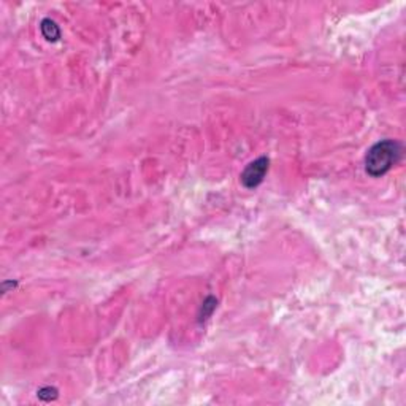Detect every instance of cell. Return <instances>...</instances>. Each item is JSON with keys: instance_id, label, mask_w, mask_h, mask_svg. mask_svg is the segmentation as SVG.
I'll use <instances>...</instances> for the list:
<instances>
[{"instance_id": "obj_3", "label": "cell", "mask_w": 406, "mask_h": 406, "mask_svg": "<svg viewBox=\"0 0 406 406\" xmlns=\"http://www.w3.org/2000/svg\"><path fill=\"white\" fill-rule=\"evenodd\" d=\"M40 27H42L43 37L47 38L48 42H56V40H59L60 29H59V25L53 21V19H48V18L43 19Z\"/></svg>"}, {"instance_id": "obj_1", "label": "cell", "mask_w": 406, "mask_h": 406, "mask_svg": "<svg viewBox=\"0 0 406 406\" xmlns=\"http://www.w3.org/2000/svg\"><path fill=\"white\" fill-rule=\"evenodd\" d=\"M402 157V145L395 140L378 141L368 150L365 157V170L373 178L383 176L392 169Z\"/></svg>"}, {"instance_id": "obj_2", "label": "cell", "mask_w": 406, "mask_h": 406, "mask_svg": "<svg viewBox=\"0 0 406 406\" xmlns=\"http://www.w3.org/2000/svg\"><path fill=\"white\" fill-rule=\"evenodd\" d=\"M268 164H270V160L267 157H259V159L251 162L241 174L243 186L248 187V189H252V187L261 184L268 170Z\"/></svg>"}]
</instances>
